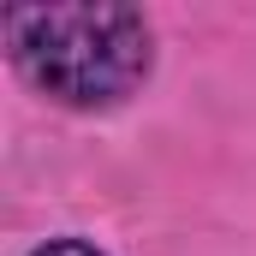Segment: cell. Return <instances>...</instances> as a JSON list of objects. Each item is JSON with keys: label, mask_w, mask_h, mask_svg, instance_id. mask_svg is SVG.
<instances>
[{"label": "cell", "mask_w": 256, "mask_h": 256, "mask_svg": "<svg viewBox=\"0 0 256 256\" xmlns=\"http://www.w3.org/2000/svg\"><path fill=\"white\" fill-rule=\"evenodd\" d=\"M6 54L60 108H120L155 66V30L126 0L84 6H6Z\"/></svg>", "instance_id": "6da1fadb"}, {"label": "cell", "mask_w": 256, "mask_h": 256, "mask_svg": "<svg viewBox=\"0 0 256 256\" xmlns=\"http://www.w3.org/2000/svg\"><path fill=\"white\" fill-rule=\"evenodd\" d=\"M30 256H102V250L84 244V238H48V244H36Z\"/></svg>", "instance_id": "7a4b0ae2"}]
</instances>
